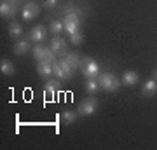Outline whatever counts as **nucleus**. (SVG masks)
Returning a JSON list of instances; mask_svg holds the SVG:
<instances>
[{
	"label": "nucleus",
	"instance_id": "1",
	"mask_svg": "<svg viewBox=\"0 0 157 150\" xmlns=\"http://www.w3.org/2000/svg\"><path fill=\"white\" fill-rule=\"evenodd\" d=\"M98 84H100L101 89H105L108 93H113V91H117V89L121 87V80L110 72L100 73V75H98Z\"/></svg>",
	"mask_w": 157,
	"mask_h": 150
},
{
	"label": "nucleus",
	"instance_id": "2",
	"mask_svg": "<svg viewBox=\"0 0 157 150\" xmlns=\"http://www.w3.org/2000/svg\"><path fill=\"white\" fill-rule=\"evenodd\" d=\"M78 70L82 72V75H84L86 79H96L100 75V67H98V63H96L93 58H89V56H86V58L80 60V68H78Z\"/></svg>",
	"mask_w": 157,
	"mask_h": 150
},
{
	"label": "nucleus",
	"instance_id": "3",
	"mask_svg": "<svg viewBox=\"0 0 157 150\" xmlns=\"http://www.w3.org/2000/svg\"><path fill=\"white\" fill-rule=\"evenodd\" d=\"M52 70H54V75L59 80H70L73 75V70L70 68V65L63 58H59V60H56V61L52 63Z\"/></svg>",
	"mask_w": 157,
	"mask_h": 150
},
{
	"label": "nucleus",
	"instance_id": "4",
	"mask_svg": "<svg viewBox=\"0 0 157 150\" xmlns=\"http://www.w3.org/2000/svg\"><path fill=\"white\" fill-rule=\"evenodd\" d=\"M96 110H98V100H96V98H86V100H82L77 106V113L82 115V117L93 115Z\"/></svg>",
	"mask_w": 157,
	"mask_h": 150
},
{
	"label": "nucleus",
	"instance_id": "5",
	"mask_svg": "<svg viewBox=\"0 0 157 150\" xmlns=\"http://www.w3.org/2000/svg\"><path fill=\"white\" fill-rule=\"evenodd\" d=\"M63 25H65V32H68V33L72 35V33H75V32H78V28H80V19H78V16L75 12H68L67 16H65V19H63Z\"/></svg>",
	"mask_w": 157,
	"mask_h": 150
},
{
	"label": "nucleus",
	"instance_id": "6",
	"mask_svg": "<svg viewBox=\"0 0 157 150\" xmlns=\"http://www.w3.org/2000/svg\"><path fill=\"white\" fill-rule=\"evenodd\" d=\"M40 14V7L35 4V2H28V4H25V7H23L21 11V16L25 21H32V19H35V17Z\"/></svg>",
	"mask_w": 157,
	"mask_h": 150
},
{
	"label": "nucleus",
	"instance_id": "7",
	"mask_svg": "<svg viewBox=\"0 0 157 150\" xmlns=\"http://www.w3.org/2000/svg\"><path fill=\"white\" fill-rule=\"evenodd\" d=\"M45 37H47V28H45L44 25H37L35 28H32V32L28 33V39L32 40V42H37V44L44 42Z\"/></svg>",
	"mask_w": 157,
	"mask_h": 150
},
{
	"label": "nucleus",
	"instance_id": "8",
	"mask_svg": "<svg viewBox=\"0 0 157 150\" xmlns=\"http://www.w3.org/2000/svg\"><path fill=\"white\" fill-rule=\"evenodd\" d=\"M49 47L52 49V52L56 54V58L67 54V42H65L61 37H54V39L51 40V45H49Z\"/></svg>",
	"mask_w": 157,
	"mask_h": 150
},
{
	"label": "nucleus",
	"instance_id": "9",
	"mask_svg": "<svg viewBox=\"0 0 157 150\" xmlns=\"http://www.w3.org/2000/svg\"><path fill=\"white\" fill-rule=\"evenodd\" d=\"M138 80H140V75L138 73L133 72V70H126L122 79H121V84L126 86V87H135L136 84H138Z\"/></svg>",
	"mask_w": 157,
	"mask_h": 150
},
{
	"label": "nucleus",
	"instance_id": "10",
	"mask_svg": "<svg viewBox=\"0 0 157 150\" xmlns=\"http://www.w3.org/2000/svg\"><path fill=\"white\" fill-rule=\"evenodd\" d=\"M155 94H157V80L155 79H148L143 84V87H141V96L152 98V96H155Z\"/></svg>",
	"mask_w": 157,
	"mask_h": 150
},
{
	"label": "nucleus",
	"instance_id": "11",
	"mask_svg": "<svg viewBox=\"0 0 157 150\" xmlns=\"http://www.w3.org/2000/svg\"><path fill=\"white\" fill-rule=\"evenodd\" d=\"M58 89H59V80H49L44 87V98L47 101H52Z\"/></svg>",
	"mask_w": 157,
	"mask_h": 150
},
{
	"label": "nucleus",
	"instance_id": "12",
	"mask_svg": "<svg viewBox=\"0 0 157 150\" xmlns=\"http://www.w3.org/2000/svg\"><path fill=\"white\" fill-rule=\"evenodd\" d=\"M37 72H39V75L42 79H47L51 77L52 73H54V70H52V63L45 61V60H42V61L37 63Z\"/></svg>",
	"mask_w": 157,
	"mask_h": 150
},
{
	"label": "nucleus",
	"instance_id": "13",
	"mask_svg": "<svg viewBox=\"0 0 157 150\" xmlns=\"http://www.w3.org/2000/svg\"><path fill=\"white\" fill-rule=\"evenodd\" d=\"M0 16L4 19H12L16 16V4H9V2H2L0 6Z\"/></svg>",
	"mask_w": 157,
	"mask_h": 150
},
{
	"label": "nucleus",
	"instance_id": "14",
	"mask_svg": "<svg viewBox=\"0 0 157 150\" xmlns=\"http://www.w3.org/2000/svg\"><path fill=\"white\" fill-rule=\"evenodd\" d=\"M63 60L70 65V68H72L73 72L80 68V54L78 52H67V54L63 56Z\"/></svg>",
	"mask_w": 157,
	"mask_h": 150
},
{
	"label": "nucleus",
	"instance_id": "15",
	"mask_svg": "<svg viewBox=\"0 0 157 150\" xmlns=\"http://www.w3.org/2000/svg\"><path fill=\"white\" fill-rule=\"evenodd\" d=\"M12 51H14V54H17V56L26 54V52L30 51V42H28V40H19V42H16V44H14Z\"/></svg>",
	"mask_w": 157,
	"mask_h": 150
},
{
	"label": "nucleus",
	"instance_id": "16",
	"mask_svg": "<svg viewBox=\"0 0 157 150\" xmlns=\"http://www.w3.org/2000/svg\"><path fill=\"white\" fill-rule=\"evenodd\" d=\"M98 89H100L98 80H94V79H87V80H86L84 91L87 93V94H96V93H98Z\"/></svg>",
	"mask_w": 157,
	"mask_h": 150
},
{
	"label": "nucleus",
	"instance_id": "17",
	"mask_svg": "<svg viewBox=\"0 0 157 150\" xmlns=\"http://www.w3.org/2000/svg\"><path fill=\"white\" fill-rule=\"evenodd\" d=\"M14 65H12V61H9V60H2L0 61V72L4 73V75H14Z\"/></svg>",
	"mask_w": 157,
	"mask_h": 150
},
{
	"label": "nucleus",
	"instance_id": "18",
	"mask_svg": "<svg viewBox=\"0 0 157 150\" xmlns=\"http://www.w3.org/2000/svg\"><path fill=\"white\" fill-rule=\"evenodd\" d=\"M77 117H78V113L77 112H73V110H65L61 113V121L65 124H73L75 121H77Z\"/></svg>",
	"mask_w": 157,
	"mask_h": 150
},
{
	"label": "nucleus",
	"instance_id": "19",
	"mask_svg": "<svg viewBox=\"0 0 157 150\" xmlns=\"http://www.w3.org/2000/svg\"><path fill=\"white\" fill-rule=\"evenodd\" d=\"M23 33V30H21V25L17 21H12L11 25H9V35H11L12 39H17L19 35Z\"/></svg>",
	"mask_w": 157,
	"mask_h": 150
},
{
	"label": "nucleus",
	"instance_id": "20",
	"mask_svg": "<svg viewBox=\"0 0 157 150\" xmlns=\"http://www.w3.org/2000/svg\"><path fill=\"white\" fill-rule=\"evenodd\" d=\"M32 52H33V58L35 60H37V61H42V60H44V52H45V47L42 44H37L33 47V51H32Z\"/></svg>",
	"mask_w": 157,
	"mask_h": 150
},
{
	"label": "nucleus",
	"instance_id": "21",
	"mask_svg": "<svg viewBox=\"0 0 157 150\" xmlns=\"http://www.w3.org/2000/svg\"><path fill=\"white\" fill-rule=\"evenodd\" d=\"M49 30L52 32L54 35H59L65 30V25H63L61 21H51V25H49Z\"/></svg>",
	"mask_w": 157,
	"mask_h": 150
},
{
	"label": "nucleus",
	"instance_id": "22",
	"mask_svg": "<svg viewBox=\"0 0 157 150\" xmlns=\"http://www.w3.org/2000/svg\"><path fill=\"white\" fill-rule=\"evenodd\" d=\"M82 40H84V37H82L80 32H75V33L70 35V42H72L73 45H80L82 44Z\"/></svg>",
	"mask_w": 157,
	"mask_h": 150
},
{
	"label": "nucleus",
	"instance_id": "23",
	"mask_svg": "<svg viewBox=\"0 0 157 150\" xmlns=\"http://www.w3.org/2000/svg\"><path fill=\"white\" fill-rule=\"evenodd\" d=\"M44 60H45V61H49V63H54V61H56V54L52 52V49H51V47H45Z\"/></svg>",
	"mask_w": 157,
	"mask_h": 150
},
{
	"label": "nucleus",
	"instance_id": "24",
	"mask_svg": "<svg viewBox=\"0 0 157 150\" xmlns=\"http://www.w3.org/2000/svg\"><path fill=\"white\" fill-rule=\"evenodd\" d=\"M56 4H58V0H44L45 9H52V7H56Z\"/></svg>",
	"mask_w": 157,
	"mask_h": 150
},
{
	"label": "nucleus",
	"instance_id": "25",
	"mask_svg": "<svg viewBox=\"0 0 157 150\" xmlns=\"http://www.w3.org/2000/svg\"><path fill=\"white\" fill-rule=\"evenodd\" d=\"M152 79H155V80H157V68L154 70V73H152Z\"/></svg>",
	"mask_w": 157,
	"mask_h": 150
},
{
	"label": "nucleus",
	"instance_id": "26",
	"mask_svg": "<svg viewBox=\"0 0 157 150\" xmlns=\"http://www.w3.org/2000/svg\"><path fill=\"white\" fill-rule=\"evenodd\" d=\"M21 0H11V4H19Z\"/></svg>",
	"mask_w": 157,
	"mask_h": 150
}]
</instances>
